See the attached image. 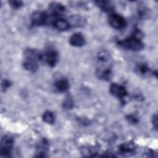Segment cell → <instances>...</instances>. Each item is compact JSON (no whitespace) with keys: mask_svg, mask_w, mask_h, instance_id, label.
Returning <instances> with one entry per match:
<instances>
[{"mask_svg":"<svg viewBox=\"0 0 158 158\" xmlns=\"http://www.w3.org/2000/svg\"><path fill=\"white\" fill-rule=\"evenodd\" d=\"M96 75L98 78L104 81H109L112 78L111 58L109 54L105 51H100L97 55Z\"/></svg>","mask_w":158,"mask_h":158,"instance_id":"obj_1","label":"cell"},{"mask_svg":"<svg viewBox=\"0 0 158 158\" xmlns=\"http://www.w3.org/2000/svg\"><path fill=\"white\" fill-rule=\"evenodd\" d=\"M117 44L124 49L133 51H138L144 48V43L141 41L140 36L135 34L123 40H119Z\"/></svg>","mask_w":158,"mask_h":158,"instance_id":"obj_2","label":"cell"},{"mask_svg":"<svg viewBox=\"0 0 158 158\" xmlns=\"http://www.w3.org/2000/svg\"><path fill=\"white\" fill-rule=\"evenodd\" d=\"M14 145V139L9 135L4 136L1 139L0 153L2 157H8L10 156Z\"/></svg>","mask_w":158,"mask_h":158,"instance_id":"obj_3","label":"cell"},{"mask_svg":"<svg viewBox=\"0 0 158 158\" xmlns=\"http://www.w3.org/2000/svg\"><path fill=\"white\" fill-rule=\"evenodd\" d=\"M108 22L113 28L116 30H123L127 25L125 19L121 15L114 12L109 14Z\"/></svg>","mask_w":158,"mask_h":158,"instance_id":"obj_4","label":"cell"},{"mask_svg":"<svg viewBox=\"0 0 158 158\" xmlns=\"http://www.w3.org/2000/svg\"><path fill=\"white\" fill-rule=\"evenodd\" d=\"M58 53L54 49L49 48L42 54V62H44L51 67H54L58 61Z\"/></svg>","mask_w":158,"mask_h":158,"instance_id":"obj_5","label":"cell"},{"mask_svg":"<svg viewBox=\"0 0 158 158\" xmlns=\"http://www.w3.org/2000/svg\"><path fill=\"white\" fill-rule=\"evenodd\" d=\"M48 19V15L43 11L37 10L34 12L31 17V24L34 27H40L45 25Z\"/></svg>","mask_w":158,"mask_h":158,"instance_id":"obj_6","label":"cell"},{"mask_svg":"<svg viewBox=\"0 0 158 158\" xmlns=\"http://www.w3.org/2000/svg\"><path fill=\"white\" fill-rule=\"evenodd\" d=\"M109 92L115 97L123 101L125 98L128 95V91L126 88L117 83H112L109 87Z\"/></svg>","mask_w":158,"mask_h":158,"instance_id":"obj_7","label":"cell"},{"mask_svg":"<svg viewBox=\"0 0 158 158\" xmlns=\"http://www.w3.org/2000/svg\"><path fill=\"white\" fill-rule=\"evenodd\" d=\"M49 11L52 16L56 19L61 17V15L65 12V7L63 4L59 2H52L49 5Z\"/></svg>","mask_w":158,"mask_h":158,"instance_id":"obj_8","label":"cell"},{"mask_svg":"<svg viewBox=\"0 0 158 158\" xmlns=\"http://www.w3.org/2000/svg\"><path fill=\"white\" fill-rule=\"evenodd\" d=\"M52 25L56 29L59 31H66L71 27L69 20L62 17L54 19L52 22Z\"/></svg>","mask_w":158,"mask_h":158,"instance_id":"obj_9","label":"cell"},{"mask_svg":"<svg viewBox=\"0 0 158 158\" xmlns=\"http://www.w3.org/2000/svg\"><path fill=\"white\" fill-rule=\"evenodd\" d=\"M69 43L72 46L81 47L85 45V38L81 33H75L70 37Z\"/></svg>","mask_w":158,"mask_h":158,"instance_id":"obj_10","label":"cell"},{"mask_svg":"<svg viewBox=\"0 0 158 158\" xmlns=\"http://www.w3.org/2000/svg\"><path fill=\"white\" fill-rule=\"evenodd\" d=\"M135 146L133 143H125L120 144L118 147V152L120 154L129 156L135 152Z\"/></svg>","mask_w":158,"mask_h":158,"instance_id":"obj_11","label":"cell"},{"mask_svg":"<svg viewBox=\"0 0 158 158\" xmlns=\"http://www.w3.org/2000/svg\"><path fill=\"white\" fill-rule=\"evenodd\" d=\"M96 5L102 11L110 14L114 10V6L110 1H94Z\"/></svg>","mask_w":158,"mask_h":158,"instance_id":"obj_12","label":"cell"},{"mask_svg":"<svg viewBox=\"0 0 158 158\" xmlns=\"http://www.w3.org/2000/svg\"><path fill=\"white\" fill-rule=\"evenodd\" d=\"M49 144L48 141L46 139L43 138L42 139L40 143H38L36 145V151L38 155L36 156V157H46L45 154L48 150Z\"/></svg>","mask_w":158,"mask_h":158,"instance_id":"obj_13","label":"cell"},{"mask_svg":"<svg viewBox=\"0 0 158 158\" xmlns=\"http://www.w3.org/2000/svg\"><path fill=\"white\" fill-rule=\"evenodd\" d=\"M54 86L56 89L59 92H65L69 88L70 85L69 80L65 78H62L56 81Z\"/></svg>","mask_w":158,"mask_h":158,"instance_id":"obj_14","label":"cell"},{"mask_svg":"<svg viewBox=\"0 0 158 158\" xmlns=\"http://www.w3.org/2000/svg\"><path fill=\"white\" fill-rule=\"evenodd\" d=\"M22 65L25 70L30 72L35 73L38 69V62L36 61L24 59Z\"/></svg>","mask_w":158,"mask_h":158,"instance_id":"obj_15","label":"cell"},{"mask_svg":"<svg viewBox=\"0 0 158 158\" xmlns=\"http://www.w3.org/2000/svg\"><path fill=\"white\" fill-rule=\"evenodd\" d=\"M135 70L138 74L141 76H147L151 73V70L149 67L144 63L137 64L135 67Z\"/></svg>","mask_w":158,"mask_h":158,"instance_id":"obj_16","label":"cell"},{"mask_svg":"<svg viewBox=\"0 0 158 158\" xmlns=\"http://www.w3.org/2000/svg\"><path fill=\"white\" fill-rule=\"evenodd\" d=\"M42 118L44 122L49 124H53L55 122V115L49 110H47L44 112Z\"/></svg>","mask_w":158,"mask_h":158,"instance_id":"obj_17","label":"cell"},{"mask_svg":"<svg viewBox=\"0 0 158 158\" xmlns=\"http://www.w3.org/2000/svg\"><path fill=\"white\" fill-rule=\"evenodd\" d=\"M73 107V101L72 98L69 96L63 102V107L65 109H72Z\"/></svg>","mask_w":158,"mask_h":158,"instance_id":"obj_18","label":"cell"},{"mask_svg":"<svg viewBox=\"0 0 158 158\" xmlns=\"http://www.w3.org/2000/svg\"><path fill=\"white\" fill-rule=\"evenodd\" d=\"M9 4L14 9H18L23 6V2L21 1H9Z\"/></svg>","mask_w":158,"mask_h":158,"instance_id":"obj_19","label":"cell"},{"mask_svg":"<svg viewBox=\"0 0 158 158\" xmlns=\"http://www.w3.org/2000/svg\"><path fill=\"white\" fill-rule=\"evenodd\" d=\"M127 120H128V122L132 124H135L138 122V118L134 115H128L127 117Z\"/></svg>","mask_w":158,"mask_h":158,"instance_id":"obj_20","label":"cell"},{"mask_svg":"<svg viewBox=\"0 0 158 158\" xmlns=\"http://www.w3.org/2000/svg\"><path fill=\"white\" fill-rule=\"evenodd\" d=\"M10 86V82L9 80H4V81H2L1 84V87L3 91H6Z\"/></svg>","mask_w":158,"mask_h":158,"instance_id":"obj_21","label":"cell"},{"mask_svg":"<svg viewBox=\"0 0 158 158\" xmlns=\"http://www.w3.org/2000/svg\"><path fill=\"white\" fill-rule=\"evenodd\" d=\"M152 123L153 127L155 128V129H157V117L156 114H155L152 116Z\"/></svg>","mask_w":158,"mask_h":158,"instance_id":"obj_22","label":"cell"}]
</instances>
